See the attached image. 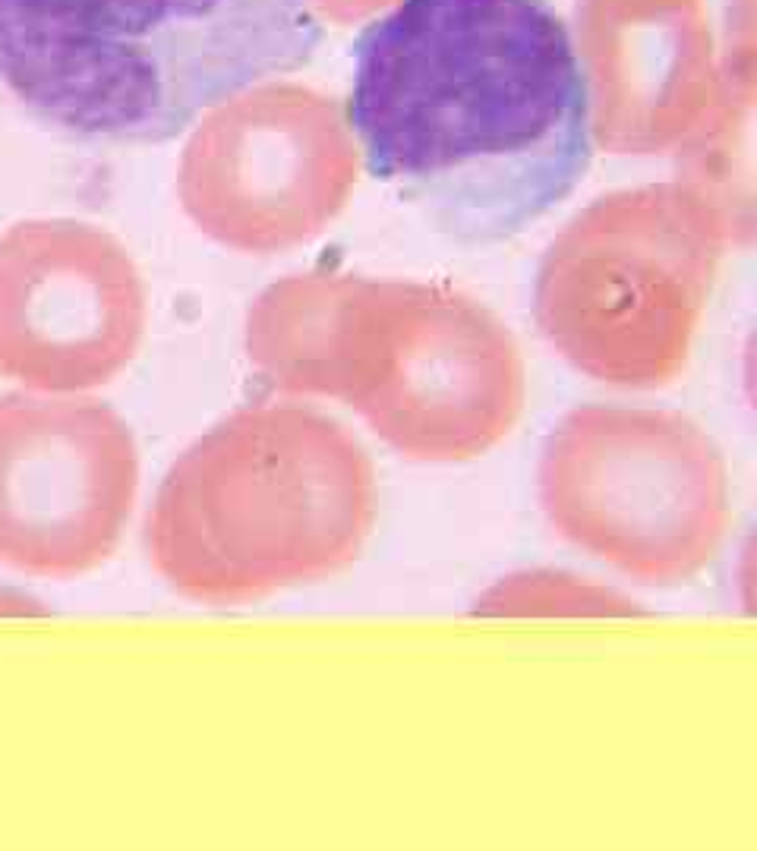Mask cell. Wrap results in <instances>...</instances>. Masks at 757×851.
I'll use <instances>...</instances> for the list:
<instances>
[{
    "label": "cell",
    "instance_id": "8",
    "mask_svg": "<svg viewBox=\"0 0 757 851\" xmlns=\"http://www.w3.org/2000/svg\"><path fill=\"white\" fill-rule=\"evenodd\" d=\"M142 332L146 287L111 234L67 218L0 234L4 379L42 395H83L130 366Z\"/></svg>",
    "mask_w": 757,
    "mask_h": 851
},
{
    "label": "cell",
    "instance_id": "4",
    "mask_svg": "<svg viewBox=\"0 0 757 851\" xmlns=\"http://www.w3.org/2000/svg\"><path fill=\"white\" fill-rule=\"evenodd\" d=\"M375 524L360 438L303 404H250L177 454L146 518V552L177 596L244 606L338 574Z\"/></svg>",
    "mask_w": 757,
    "mask_h": 851
},
{
    "label": "cell",
    "instance_id": "6",
    "mask_svg": "<svg viewBox=\"0 0 757 851\" xmlns=\"http://www.w3.org/2000/svg\"><path fill=\"white\" fill-rule=\"evenodd\" d=\"M713 262V228L695 199L675 189L603 199L552 246L536 316L591 379L663 388L685 369Z\"/></svg>",
    "mask_w": 757,
    "mask_h": 851
},
{
    "label": "cell",
    "instance_id": "5",
    "mask_svg": "<svg viewBox=\"0 0 757 851\" xmlns=\"http://www.w3.org/2000/svg\"><path fill=\"white\" fill-rule=\"evenodd\" d=\"M536 495L562 540L640 583L691 581L732 518L729 464L691 416L581 404L549 432Z\"/></svg>",
    "mask_w": 757,
    "mask_h": 851
},
{
    "label": "cell",
    "instance_id": "1",
    "mask_svg": "<svg viewBox=\"0 0 757 851\" xmlns=\"http://www.w3.org/2000/svg\"><path fill=\"white\" fill-rule=\"evenodd\" d=\"M350 63L366 171L461 246L524 234L593 161L591 85L552 0H398Z\"/></svg>",
    "mask_w": 757,
    "mask_h": 851
},
{
    "label": "cell",
    "instance_id": "3",
    "mask_svg": "<svg viewBox=\"0 0 757 851\" xmlns=\"http://www.w3.org/2000/svg\"><path fill=\"white\" fill-rule=\"evenodd\" d=\"M246 353L275 391L334 397L398 454L432 464L495 448L527 397L505 328L417 287L278 284L253 303Z\"/></svg>",
    "mask_w": 757,
    "mask_h": 851
},
{
    "label": "cell",
    "instance_id": "10",
    "mask_svg": "<svg viewBox=\"0 0 757 851\" xmlns=\"http://www.w3.org/2000/svg\"><path fill=\"white\" fill-rule=\"evenodd\" d=\"M479 612H499V615H552V612H593V615H628V599L609 593V590L591 587L575 577L562 574H521L495 583L483 599L477 602Z\"/></svg>",
    "mask_w": 757,
    "mask_h": 851
},
{
    "label": "cell",
    "instance_id": "11",
    "mask_svg": "<svg viewBox=\"0 0 757 851\" xmlns=\"http://www.w3.org/2000/svg\"><path fill=\"white\" fill-rule=\"evenodd\" d=\"M32 612L38 609L28 596H20L13 590H0V615H32Z\"/></svg>",
    "mask_w": 757,
    "mask_h": 851
},
{
    "label": "cell",
    "instance_id": "2",
    "mask_svg": "<svg viewBox=\"0 0 757 851\" xmlns=\"http://www.w3.org/2000/svg\"><path fill=\"white\" fill-rule=\"evenodd\" d=\"M319 42L313 0H0V89L70 136L158 146Z\"/></svg>",
    "mask_w": 757,
    "mask_h": 851
},
{
    "label": "cell",
    "instance_id": "7",
    "mask_svg": "<svg viewBox=\"0 0 757 851\" xmlns=\"http://www.w3.org/2000/svg\"><path fill=\"white\" fill-rule=\"evenodd\" d=\"M140 492L126 420L83 395H0V565L73 581L117 552Z\"/></svg>",
    "mask_w": 757,
    "mask_h": 851
},
{
    "label": "cell",
    "instance_id": "9",
    "mask_svg": "<svg viewBox=\"0 0 757 851\" xmlns=\"http://www.w3.org/2000/svg\"><path fill=\"white\" fill-rule=\"evenodd\" d=\"M354 177L341 136L278 132L244 95L196 120L181 161V202L202 234L269 253L316 234Z\"/></svg>",
    "mask_w": 757,
    "mask_h": 851
}]
</instances>
